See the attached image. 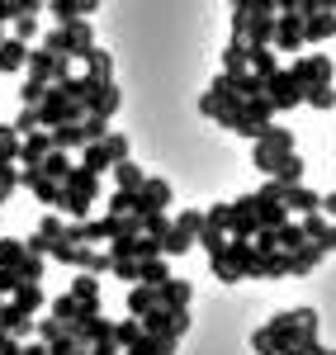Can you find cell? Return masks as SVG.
Returning <instances> with one entry per match:
<instances>
[{
  "label": "cell",
  "instance_id": "cell-21",
  "mask_svg": "<svg viewBox=\"0 0 336 355\" xmlns=\"http://www.w3.org/2000/svg\"><path fill=\"white\" fill-rule=\"evenodd\" d=\"M71 294H76L81 303H100V284H95V275H85V270H81V279L71 284Z\"/></svg>",
  "mask_w": 336,
  "mask_h": 355
},
{
  "label": "cell",
  "instance_id": "cell-24",
  "mask_svg": "<svg viewBox=\"0 0 336 355\" xmlns=\"http://www.w3.org/2000/svg\"><path fill=\"white\" fill-rule=\"evenodd\" d=\"M100 142H105V152H109L114 162H123V157H128V137H123V133H105Z\"/></svg>",
  "mask_w": 336,
  "mask_h": 355
},
{
  "label": "cell",
  "instance_id": "cell-14",
  "mask_svg": "<svg viewBox=\"0 0 336 355\" xmlns=\"http://www.w3.org/2000/svg\"><path fill=\"white\" fill-rule=\"evenodd\" d=\"M81 62H85V76H95V81H114V57H109V53L90 48Z\"/></svg>",
  "mask_w": 336,
  "mask_h": 355
},
{
  "label": "cell",
  "instance_id": "cell-32",
  "mask_svg": "<svg viewBox=\"0 0 336 355\" xmlns=\"http://www.w3.org/2000/svg\"><path fill=\"white\" fill-rule=\"evenodd\" d=\"M118 355H123V351H118Z\"/></svg>",
  "mask_w": 336,
  "mask_h": 355
},
{
  "label": "cell",
  "instance_id": "cell-9",
  "mask_svg": "<svg viewBox=\"0 0 336 355\" xmlns=\"http://www.w3.org/2000/svg\"><path fill=\"white\" fill-rule=\"evenodd\" d=\"M24 67H28V43H24V38H15V33L0 38V71L15 76V71H24Z\"/></svg>",
  "mask_w": 336,
  "mask_h": 355
},
{
  "label": "cell",
  "instance_id": "cell-5",
  "mask_svg": "<svg viewBox=\"0 0 336 355\" xmlns=\"http://www.w3.org/2000/svg\"><path fill=\"white\" fill-rule=\"evenodd\" d=\"M270 43H275L280 53H303V48H308V38H303V15H280Z\"/></svg>",
  "mask_w": 336,
  "mask_h": 355
},
{
  "label": "cell",
  "instance_id": "cell-25",
  "mask_svg": "<svg viewBox=\"0 0 336 355\" xmlns=\"http://www.w3.org/2000/svg\"><path fill=\"white\" fill-rule=\"evenodd\" d=\"M48 95V85H38V81H24V90H19V100H24L28 110H38V100Z\"/></svg>",
  "mask_w": 336,
  "mask_h": 355
},
{
  "label": "cell",
  "instance_id": "cell-20",
  "mask_svg": "<svg viewBox=\"0 0 336 355\" xmlns=\"http://www.w3.org/2000/svg\"><path fill=\"white\" fill-rule=\"evenodd\" d=\"M303 105H312V110H336V90L332 85H312L308 95H303Z\"/></svg>",
  "mask_w": 336,
  "mask_h": 355
},
{
  "label": "cell",
  "instance_id": "cell-1",
  "mask_svg": "<svg viewBox=\"0 0 336 355\" xmlns=\"http://www.w3.org/2000/svg\"><path fill=\"white\" fill-rule=\"evenodd\" d=\"M95 199H100V175H95V171H85V166H71V171L62 175L57 214H67L71 223H81V218H90Z\"/></svg>",
  "mask_w": 336,
  "mask_h": 355
},
{
  "label": "cell",
  "instance_id": "cell-26",
  "mask_svg": "<svg viewBox=\"0 0 336 355\" xmlns=\"http://www.w3.org/2000/svg\"><path fill=\"white\" fill-rule=\"evenodd\" d=\"M15 128H19V137H24V133H33V128H43L38 110H28V105H24V114H19V123H15Z\"/></svg>",
  "mask_w": 336,
  "mask_h": 355
},
{
  "label": "cell",
  "instance_id": "cell-8",
  "mask_svg": "<svg viewBox=\"0 0 336 355\" xmlns=\"http://www.w3.org/2000/svg\"><path fill=\"white\" fill-rule=\"evenodd\" d=\"M48 152H53V133H48V128H33V133L19 137V162L24 166H38Z\"/></svg>",
  "mask_w": 336,
  "mask_h": 355
},
{
  "label": "cell",
  "instance_id": "cell-13",
  "mask_svg": "<svg viewBox=\"0 0 336 355\" xmlns=\"http://www.w3.org/2000/svg\"><path fill=\"white\" fill-rule=\"evenodd\" d=\"M284 204H289L294 214H317V209H322V194L303 190V185H284Z\"/></svg>",
  "mask_w": 336,
  "mask_h": 355
},
{
  "label": "cell",
  "instance_id": "cell-16",
  "mask_svg": "<svg viewBox=\"0 0 336 355\" xmlns=\"http://www.w3.org/2000/svg\"><path fill=\"white\" fill-rule=\"evenodd\" d=\"M161 279H170V270H166V261H161V256L138 261V279H133V284H161Z\"/></svg>",
  "mask_w": 336,
  "mask_h": 355
},
{
  "label": "cell",
  "instance_id": "cell-17",
  "mask_svg": "<svg viewBox=\"0 0 336 355\" xmlns=\"http://www.w3.org/2000/svg\"><path fill=\"white\" fill-rule=\"evenodd\" d=\"M81 166L100 175V171H109V166H114V157L105 152V142H90V147H81Z\"/></svg>",
  "mask_w": 336,
  "mask_h": 355
},
{
  "label": "cell",
  "instance_id": "cell-4",
  "mask_svg": "<svg viewBox=\"0 0 336 355\" xmlns=\"http://www.w3.org/2000/svg\"><path fill=\"white\" fill-rule=\"evenodd\" d=\"M265 95H270V105H275V114L280 110H299V105H303V85L294 81V76H289V71H275V76H265Z\"/></svg>",
  "mask_w": 336,
  "mask_h": 355
},
{
  "label": "cell",
  "instance_id": "cell-7",
  "mask_svg": "<svg viewBox=\"0 0 336 355\" xmlns=\"http://www.w3.org/2000/svg\"><path fill=\"white\" fill-rule=\"evenodd\" d=\"M303 38H308V43H327V38H336V10H327V5L308 10V15H303Z\"/></svg>",
  "mask_w": 336,
  "mask_h": 355
},
{
  "label": "cell",
  "instance_id": "cell-31",
  "mask_svg": "<svg viewBox=\"0 0 336 355\" xmlns=\"http://www.w3.org/2000/svg\"><path fill=\"white\" fill-rule=\"evenodd\" d=\"M227 5H232V10H237V5H247V0H227Z\"/></svg>",
  "mask_w": 336,
  "mask_h": 355
},
{
  "label": "cell",
  "instance_id": "cell-28",
  "mask_svg": "<svg viewBox=\"0 0 336 355\" xmlns=\"http://www.w3.org/2000/svg\"><path fill=\"white\" fill-rule=\"evenodd\" d=\"M19 355H48V346L43 341H28V346H19Z\"/></svg>",
  "mask_w": 336,
  "mask_h": 355
},
{
  "label": "cell",
  "instance_id": "cell-18",
  "mask_svg": "<svg viewBox=\"0 0 336 355\" xmlns=\"http://www.w3.org/2000/svg\"><path fill=\"white\" fill-rule=\"evenodd\" d=\"M0 162H19V128L0 123Z\"/></svg>",
  "mask_w": 336,
  "mask_h": 355
},
{
  "label": "cell",
  "instance_id": "cell-22",
  "mask_svg": "<svg viewBox=\"0 0 336 355\" xmlns=\"http://www.w3.org/2000/svg\"><path fill=\"white\" fill-rule=\"evenodd\" d=\"M43 33V24H38V15H15V38H38Z\"/></svg>",
  "mask_w": 336,
  "mask_h": 355
},
{
  "label": "cell",
  "instance_id": "cell-27",
  "mask_svg": "<svg viewBox=\"0 0 336 355\" xmlns=\"http://www.w3.org/2000/svg\"><path fill=\"white\" fill-rule=\"evenodd\" d=\"M48 0H15V15H43Z\"/></svg>",
  "mask_w": 336,
  "mask_h": 355
},
{
  "label": "cell",
  "instance_id": "cell-12",
  "mask_svg": "<svg viewBox=\"0 0 336 355\" xmlns=\"http://www.w3.org/2000/svg\"><path fill=\"white\" fill-rule=\"evenodd\" d=\"M157 294H161V308H190V299H195V289L185 279H161Z\"/></svg>",
  "mask_w": 336,
  "mask_h": 355
},
{
  "label": "cell",
  "instance_id": "cell-2",
  "mask_svg": "<svg viewBox=\"0 0 336 355\" xmlns=\"http://www.w3.org/2000/svg\"><path fill=\"white\" fill-rule=\"evenodd\" d=\"M256 152H251V166L260 171V175H275V166L294 152V133L289 128H265L260 137H251Z\"/></svg>",
  "mask_w": 336,
  "mask_h": 355
},
{
  "label": "cell",
  "instance_id": "cell-6",
  "mask_svg": "<svg viewBox=\"0 0 336 355\" xmlns=\"http://www.w3.org/2000/svg\"><path fill=\"white\" fill-rule=\"evenodd\" d=\"M166 209H170V185L157 180V175H147L138 190V214L147 218V214H166Z\"/></svg>",
  "mask_w": 336,
  "mask_h": 355
},
{
  "label": "cell",
  "instance_id": "cell-23",
  "mask_svg": "<svg viewBox=\"0 0 336 355\" xmlns=\"http://www.w3.org/2000/svg\"><path fill=\"white\" fill-rule=\"evenodd\" d=\"M199 227H204V214H199V209H185V214L175 218V232H185V237H199Z\"/></svg>",
  "mask_w": 336,
  "mask_h": 355
},
{
  "label": "cell",
  "instance_id": "cell-30",
  "mask_svg": "<svg viewBox=\"0 0 336 355\" xmlns=\"http://www.w3.org/2000/svg\"><path fill=\"white\" fill-rule=\"evenodd\" d=\"M332 251H336V223H332Z\"/></svg>",
  "mask_w": 336,
  "mask_h": 355
},
{
  "label": "cell",
  "instance_id": "cell-15",
  "mask_svg": "<svg viewBox=\"0 0 336 355\" xmlns=\"http://www.w3.org/2000/svg\"><path fill=\"white\" fill-rule=\"evenodd\" d=\"M114 180H118V190H142V166H133V157H123V162H114Z\"/></svg>",
  "mask_w": 336,
  "mask_h": 355
},
{
  "label": "cell",
  "instance_id": "cell-19",
  "mask_svg": "<svg viewBox=\"0 0 336 355\" xmlns=\"http://www.w3.org/2000/svg\"><path fill=\"white\" fill-rule=\"evenodd\" d=\"M223 71H247V43L242 38H232L223 48Z\"/></svg>",
  "mask_w": 336,
  "mask_h": 355
},
{
  "label": "cell",
  "instance_id": "cell-29",
  "mask_svg": "<svg viewBox=\"0 0 336 355\" xmlns=\"http://www.w3.org/2000/svg\"><path fill=\"white\" fill-rule=\"evenodd\" d=\"M308 355H336V351H322V346H317V351H308Z\"/></svg>",
  "mask_w": 336,
  "mask_h": 355
},
{
  "label": "cell",
  "instance_id": "cell-11",
  "mask_svg": "<svg viewBox=\"0 0 336 355\" xmlns=\"http://www.w3.org/2000/svg\"><path fill=\"white\" fill-rule=\"evenodd\" d=\"M157 308H161L157 284H133V289H128V313H133V318H147V313H157Z\"/></svg>",
  "mask_w": 336,
  "mask_h": 355
},
{
  "label": "cell",
  "instance_id": "cell-3",
  "mask_svg": "<svg viewBox=\"0 0 336 355\" xmlns=\"http://www.w3.org/2000/svg\"><path fill=\"white\" fill-rule=\"evenodd\" d=\"M289 76L303 85V95H308L312 85H332V57H322V53H299V62L289 67Z\"/></svg>",
  "mask_w": 336,
  "mask_h": 355
},
{
  "label": "cell",
  "instance_id": "cell-10",
  "mask_svg": "<svg viewBox=\"0 0 336 355\" xmlns=\"http://www.w3.org/2000/svg\"><path fill=\"white\" fill-rule=\"evenodd\" d=\"M95 10H100V0H48V15H53L57 24L85 19V15H95Z\"/></svg>",
  "mask_w": 336,
  "mask_h": 355
}]
</instances>
